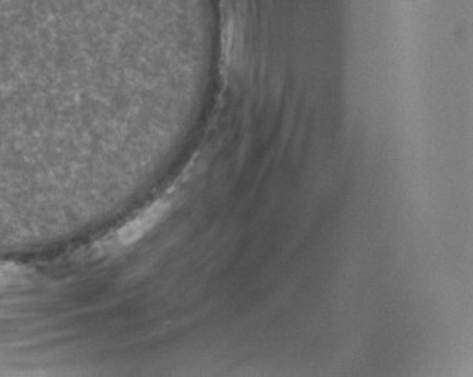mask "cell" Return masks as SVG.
Returning a JSON list of instances; mask_svg holds the SVG:
<instances>
[{"label": "cell", "mask_w": 473, "mask_h": 377, "mask_svg": "<svg viewBox=\"0 0 473 377\" xmlns=\"http://www.w3.org/2000/svg\"><path fill=\"white\" fill-rule=\"evenodd\" d=\"M168 208H170L168 201H157L153 204L152 207L147 208L146 212L141 213L137 219H133L132 222L122 228V231L118 232V241L122 245H131L140 240L161 221L164 214L168 212Z\"/></svg>", "instance_id": "6da1fadb"}]
</instances>
